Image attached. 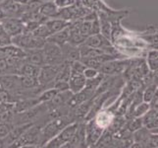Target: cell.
Wrapping results in <instances>:
<instances>
[{"mask_svg":"<svg viewBox=\"0 0 158 148\" xmlns=\"http://www.w3.org/2000/svg\"><path fill=\"white\" fill-rule=\"evenodd\" d=\"M78 128H79V124L77 123L67 124L66 127L63 128V129L60 131L57 135H55L54 137L49 139L46 147L57 148V147L64 146L65 144H68L70 140L72 139V137L74 136V134L76 133Z\"/></svg>","mask_w":158,"mask_h":148,"instance_id":"obj_1","label":"cell"},{"mask_svg":"<svg viewBox=\"0 0 158 148\" xmlns=\"http://www.w3.org/2000/svg\"><path fill=\"white\" fill-rule=\"evenodd\" d=\"M41 49L45 58V64L59 65L62 63L63 54L61 51V47L55 45V43L45 42L44 46H43Z\"/></svg>","mask_w":158,"mask_h":148,"instance_id":"obj_2","label":"cell"},{"mask_svg":"<svg viewBox=\"0 0 158 148\" xmlns=\"http://www.w3.org/2000/svg\"><path fill=\"white\" fill-rule=\"evenodd\" d=\"M3 29L10 37H14L24 31V23L21 19L15 17H4L0 20Z\"/></svg>","mask_w":158,"mask_h":148,"instance_id":"obj_3","label":"cell"},{"mask_svg":"<svg viewBox=\"0 0 158 148\" xmlns=\"http://www.w3.org/2000/svg\"><path fill=\"white\" fill-rule=\"evenodd\" d=\"M61 67V64L59 65H51V64H44L40 67V74L37 76L40 84H47L49 82L55 80L56 76Z\"/></svg>","mask_w":158,"mask_h":148,"instance_id":"obj_4","label":"cell"},{"mask_svg":"<svg viewBox=\"0 0 158 148\" xmlns=\"http://www.w3.org/2000/svg\"><path fill=\"white\" fill-rule=\"evenodd\" d=\"M67 123L65 119H54L53 122L49 123L43 129L42 136L44 139H48L54 137L55 135H57L60 131L63 129L64 127H66Z\"/></svg>","mask_w":158,"mask_h":148,"instance_id":"obj_5","label":"cell"},{"mask_svg":"<svg viewBox=\"0 0 158 148\" xmlns=\"http://www.w3.org/2000/svg\"><path fill=\"white\" fill-rule=\"evenodd\" d=\"M103 128L95 122L90 123L88 128H85V140L88 144H95L101 137Z\"/></svg>","mask_w":158,"mask_h":148,"instance_id":"obj_6","label":"cell"},{"mask_svg":"<svg viewBox=\"0 0 158 148\" xmlns=\"http://www.w3.org/2000/svg\"><path fill=\"white\" fill-rule=\"evenodd\" d=\"M85 81L86 79L83 73H78L71 70V75L68 80L69 90L72 94H76V93L81 91L85 87Z\"/></svg>","mask_w":158,"mask_h":148,"instance_id":"obj_7","label":"cell"},{"mask_svg":"<svg viewBox=\"0 0 158 148\" xmlns=\"http://www.w3.org/2000/svg\"><path fill=\"white\" fill-rule=\"evenodd\" d=\"M125 66H126V62L125 61L112 59V60H109V61L104 62L101 65L99 72H101L102 74H106V75L120 73L125 68Z\"/></svg>","mask_w":158,"mask_h":148,"instance_id":"obj_8","label":"cell"},{"mask_svg":"<svg viewBox=\"0 0 158 148\" xmlns=\"http://www.w3.org/2000/svg\"><path fill=\"white\" fill-rule=\"evenodd\" d=\"M0 88L5 91H15L22 88L20 83V76L11 74L0 76Z\"/></svg>","mask_w":158,"mask_h":148,"instance_id":"obj_9","label":"cell"},{"mask_svg":"<svg viewBox=\"0 0 158 148\" xmlns=\"http://www.w3.org/2000/svg\"><path fill=\"white\" fill-rule=\"evenodd\" d=\"M86 47H105L111 46L110 42L104 36H102L101 34H95V35H89V37L85 38V42L81 43Z\"/></svg>","mask_w":158,"mask_h":148,"instance_id":"obj_10","label":"cell"},{"mask_svg":"<svg viewBox=\"0 0 158 148\" xmlns=\"http://www.w3.org/2000/svg\"><path fill=\"white\" fill-rule=\"evenodd\" d=\"M143 124L145 128H148L149 131L153 130L154 132H157L158 122H157V110L156 109H149L143 117Z\"/></svg>","mask_w":158,"mask_h":148,"instance_id":"obj_11","label":"cell"},{"mask_svg":"<svg viewBox=\"0 0 158 148\" xmlns=\"http://www.w3.org/2000/svg\"><path fill=\"white\" fill-rule=\"evenodd\" d=\"M69 36H70V28L68 26L65 29H63L61 31H58L56 33H53V34H51L50 36H48L45 41L48 43H55V45H57L59 47H62L64 43H68Z\"/></svg>","mask_w":158,"mask_h":148,"instance_id":"obj_12","label":"cell"},{"mask_svg":"<svg viewBox=\"0 0 158 148\" xmlns=\"http://www.w3.org/2000/svg\"><path fill=\"white\" fill-rule=\"evenodd\" d=\"M26 60L29 63H31L36 66L41 67L45 64V58L43 56L42 49H31V51H26Z\"/></svg>","mask_w":158,"mask_h":148,"instance_id":"obj_13","label":"cell"},{"mask_svg":"<svg viewBox=\"0 0 158 148\" xmlns=\"http://www.w3.org/2000/svg\"><path fill=\"white\" fill-rule=\"evenodd\" d=\"M62 54L66 59L70 60V61H74V60H80L81 54H80V49L79 47L73 46L69 43H64L61 47Z\"/></svg>","mask_w":158,"mask_h":148,"instance_id":"obj_14","label":"cell"},{"mask_svg":"<svg viewBox=\"0 0 158 148\" xmlns=\"http://www.w3.org/2000/svg\"><path fill=\"white\" fill-rule=\"evenodd\" d=\"M71 22L67 21V20H64L61 18H57L55 17V19H48L47 21H45V25L48 29H49L51 34L53 33H56L58 31H61L63 29H65L66 27H68L70 25Z\"/></svg>","mask_w":158,"mask_h":148,"instance_id":"obj_15","label":"cell"},{"mask_svg":"<svg viewBox=\"0 0 158 148\" xmlns=\"http://www.w3.org/2000/svg\"><path fill=\"white\" fill-rule=\"evenodd\" d=\"M37 11L47 18H51V17L55 18L58 13V7L54 2H47L44 4H41L39 7V9H37Z\"/></svg>","mask_w":158,"mask_h":148,"instance_id":"obj_16","label":"cell"},{"mask_svg":"<svg viewBox=\"0 0 158 148\" xmlns=\"http://www.w3.org/2000/svg\"><path fill=\"white\" fill-rule=\"evenodd\" d=\"M40 67L34 65L31 63H25L22 64V66L20 67V73L21 75L24 76H31V77H37L40 74Z\"/></svg>","mask_w":158,"mask_h":148,"instance_id":"obj_17","label":"cell"},{"mask_svg":"<svg viewBox=\"0 0 158 148\" xmlns=\"http://www.w3.org/2000/svg\"><path fill=\"white\" fill-rule=\"evenodd\" d=\"M73 94L71 93L70 90L68 91H64V92H58L57 94L53 97L52 100H50L48 103H50L53 107H57V106H61L62 104L66 103L71 99V96Z\"/></svg>","mask_w":158,"mask_h":148,"instance_id":"obj_18","label":"cell"},{"mask_svg":"<svg viewBox=\"0 0 158 148\" xmlns=\"http://www.w3.org/2000/svg\"><path fill=\"white\" fill-rule=\"evenodd\" d=\"M20 83L22 88L32 89L40 85V82L37 77H31V76H20Z\"/></svg>","mask_w":158,"mask_h":148,"instance_id":"obj_19","label":"cell"},{"mask_svg":"<svg viewBox=\"0 0 158 148\" xmlns=\"http://www.w3.org/2000/svg\"><path fill=\"white\" fill-rule=\"evenodd\" d=\"M71 75V65L70 64H61L59 72L55 78V81L61 80V81H68Z\"/></svg>","mask_w":158,"mask_h":148,"instance_id":"obj_20","label":"cell"},{"mask_svg":"<svg viewBox=\"0 0 158 148\" xmlns=\"http://www.w3.org/2000/svg\"><path fill=\"white\" fill-rule=\"evenodd\" d=\"M148 66L151 71H157L158 68V52L151 51L148 56Z\"/></svg>","mask_w":158,"mask_h":148,"instance_id":"obj_21","label":"cell"},{"mask_svg":"<svg viewBox=\"0 0 158 148\" xmlns=\"http://www.w3.org/2000/svg\"><path fill=\"white\" fill-rule=\"evenodd\" d=\"M149 109H150L149 103H146V102L139 103L135 106L134 112H133V116L135 118H141Z\"/></svg>","mask_w":158,"mask_h":148,"instance_id":"obj_22","label":"cell"},{"mask_svg":"<svg viewBox=\"0 0 158 148\" xmlns=\"http://www.w3.org/2000/svg\"><path fill=\"white\" fill-rule=\"evenodd\" d=\"M32 35L35 36V37H39V38H41V39H44L46 40V38L48 36L51 35V33L49 31V29L47 28L46 25L43 23V24H40L37 28L31 33Z\"/></svg>","mask_w":158,"mask_h":148,"instance_id":"obj_23","label":"cell"},{"mask_svg":"<svg viewBox=\"0 0 158 148\" xmlns=\"http://www.w3.org/2000/svg\"><path fill=\"white\" fill-rule=\"evenodd\" d=\"M100 22V34L104 36L106 39H110L111 36V26L106 19H99Z\"/></svg>","mask_w":158,"mask_h":148,"instance_id":"obj_24","label":"cell"},{"mask_svg":"<svg viewBox=\"0 0 158 148\" xmlns=\"http://www.w3.org/2000/svg\"><path fill=\"white\" fill-rule=\"evenodd\" d=\"M57 93H58V91L56 89L51 88L49 90H46V91L43 92L37 100H39L40 103H47V102H49L50 100H52L53 97L55 96Z\"/></svg>","mask_w":158,"mask_h":148,"instance_id":"obj_25","label":"cell"},{"mask_svg":"<svg viewBox=\"0 0 158 148\" xmlns=\"http://www.w3.org/2000/svg\"><path fill=\"white\" fill-rule=\"evenodd\" d=\"M90 25H91V21H89V20L80 22L78 25V30L81 35L86 38L90 35Z\"/></svg>","mask_w":158,"mask_h":148,"instance_id":"obj_26","label":"cell"},{"mask_svg":"<svg viewBox=\"0 0 158 148\" xmlns=\"http://www.w3.org/2000/svg\"><path fill=\"white\" fill-rule=\"evenodd\" d=\"M156 92H157V87H156V85L148 86V88L145 89V91L143 92V102L149 103L151 99L153 98V96L155 95Z\"/></svg>","mask_w":158,"mask_h":148,"instance_id":"obj_27","label":"cell"},{"mask_svg":"<svg viewBox=\"0 0 158 148\" xmlns=\"http://www.w3.org/2000/svg\"><path fill=\"white\" fill-rule=\"evenodd\" d=\"M13 128V125L7 122H0V138H4L7 136L11 129Z\"/></svg>","mask_w":158,"mask_h":148,"instance_id":"obj_28","label":"cell"},{"mask_svg":"<svg viewBox=\"0 0 158 148\" xmlns=\"http://www.w3.org/2000/svg\"><path fill=\"white\" fill-rule=\"evenodd\" d=\"M143 119H141V118H135L134 119L131 120V123H129L128 125V128L130 131H133V132H135V130L139 129L140 128H143Z\"/></svg>","mask_w":158,"mask_h":148,"instance_id":"obj_29","label":"cell"},{"mask_svg":"<svg viewBox=\"0 0 158 148\" xmlns=\"http://www.w3.org/2000/svg\"><path fill=\"white\" fill-rule=\"evenodd\" d=\"M41 23L37 22L34 19H31L28 22H26L24 24V31L23 32H27V33H32L37 27H39Z\"/></svg>","mask_w":158,"mask_h":148,"instance_id":"obj_30","label":"cell"},{"mask_svg":"<svg viewBox=\"0 0 158 148\" xmlns=\"http://www.w3.org/2000/svg\"><path fill=\"white\" fill-rule=\"evenodd\" d=\"M71 70L75 71V72L78 73H83L84 70L85 69V65L81 61V60H74V61H71Z\"/></svg>","mask_w":158,"mask_h":148,"instance_id":"obj_31","label":"cell"},{"mask_svg":"<svg viewBox=\"0 0 158 148\" xmlns=\"http://www.w3.org/2000/svg\"><path fill=\"white\" fill-rule=\"evenodd\" d=\"M95 34H100V22L97 17L91 20V25H90V35H95Z\"/></svg>","mask_w":158,"mask_h":148,"instance_id":"obj_32","label":"cell"},{"mask_svg":"<svg viewBox=\"0 0 158 148\" xmlns=\"http://www.w3.org/2000/svg\"><path fill=\"white\" fill-rule=\"evenodd\" d=\"M53 88H54V89H56L58 92L68 91V90H69V84H68V81H61V80L55 81V84H54Z\"/></svg>","mask_w":158,"mask_h":148,"instance_id":"obj_33","label":"cell"},{"mask_svg":"<svg viewBox=\"0 0 158 148\" xmlns=\"http://www.w3.org/2000/svg\"><path fill=\"white\" fill-rule=\"evenodd\" d=\"M99 73L98 70H96L94 68H91V67H85V69L84 70V76L85 77V79H91V78H94L95 76H97Z\"/></svg>","mask_w":158,"mask_h":148,"instance_id":"obj_34","label":"cell"},{"mask_svg":"<svg viewBox=\"0 0 158 148\" xmlns=\"http://www.w3.org/2000/svg\"><path fill=\"white\" fill-rule=\"evenodd\" d=\"M11 43H12V42H11V37L8 34H6L5 32L1 33V34H0V47L9 46Z\"/></svg>","mask_w":158,"mask_h":148,"instance_id":"obj_35","label":"cell"},{"mask_svg":"<svg viewBox=\"0 0 158 148\" xmlns=\"http://www.w3.org/2000/svg\"><path fill=\"white\" fill-rule=\"evenodd\" d=\"M54 3L58 8H66L72 6L75 3V0H55Z\"/></svg>","mask_w":158,"mask_h":148,"instance_id":"obj_36","label":"cell"},{"mask_svg":"<svg viewBox=\"0 0 158 148\" xmlns=\"http://www.w3.org/2000/svg\"><path fill=\"white\" fill-rule=\"evenodd\" d=\"M8 67V63L6 61V58H0V72H3V71L7 70Z\"/></svg>","mask_w":158,"mask_h":148,"instance_id":"obj_37","label":"cell"},{"mask_svg":"<svg viewBox=\"0 0 158 148\" xmlns=\"http://www.w3.org/2000/svg\"><path fill=\"white\" fill-rule=\"evenodd\" d=\"M13 1L18 3V4H21V5H26V4L29 3L30 0H13Z\"/></svg>","mask_w":158,"mask_h":148,"instance_id":"obj_38","label":"cell"},{"mask_svg":"<svg viewBox=\"0 0 158 148\" xmlns=\"http://www.w3.org/2000/svg\"><path fill=\"white\" fill-rule=\"evenodd\" d=\"M2 1H3V0H0V3H1V2H2Z\"/></svg>","mask_w":158,"mask_h":148,"instance_id":"obj_39","label":"cell"}]
</instances>
